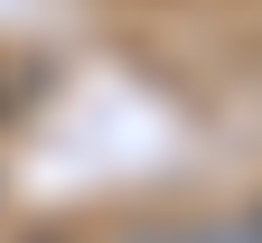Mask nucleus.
Here are the masks:
<instances>
[{
  "label": "nucleus",
  "mask_w": 262,
  "mask_h": 243,
  "mask_svg": "<svg viewBox=\"0 0 262 243\" xmlns=\"http://www.w3.org/2000/svg\"><path fill=\"white\" fill-rule=\"evenodd\" d=\"M38 243H56V234H38Z\"/></svg>",
  "instance_id": "7ed1b4c3"
},
{
  "label": "nucleus",
  "mask_w": 262,
  "mask_h": 243,
  "mask_svg": "<svg viewBox=\"0 0 262 243\" xmlns=\"http://www.w3.org/2000/svg\"><path fill=\"white\" fill-rule=\"evenodd\" d=\"M244 234H253V243H262V206H253V215H244Z\"/></svg>",
  "instance_id": "f03ea898"
},
{
  "label": "nucleus",
  "mask_w": 262,
  "mask_h": 243,
  "mask_svg": "<svg viewBox=\"0 0 262 243\" xmlns=\"http://www.w3.org/2000/svg\"><path fill=\"white\" fill-rule=\"evenodd\" d=\"M169 243H253V234H244V215H206V225H178Z\"/></svg>",
  "instance_id": "f257e3e1"
}]
</instances>
